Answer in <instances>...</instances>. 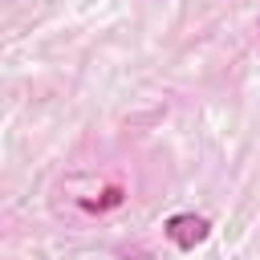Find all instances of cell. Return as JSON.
Instances as JSON below:
<instances>
[{
  "instance_id": "cell-1",
  "label": "cell",
  "mask_w": 260,
  "mask_h": 260,
  "mask_svg": "<svg viewBox=\"0 0 260 260\" xmlns=\"http://www.w3.org/2000/svg\"><path fill=\"white\" fill-rule=\"evenodd\" d=\"M162 236L179 248V252H195L207 236H211V219L207 215H195V211H179L162 223Z\"/></svg>"
},
{
  "instance_id": "cell-2",
  "label": "cell",
  "mask_w": 260,
  "mask_h": 260,
  "mask_svg": "<svg viewBox=\"0 0 260 260\" xmlns=\"http://www.w3.org/2000/svg\"><path fill=\"white\" fill-rule=\"evenodd\" d=\"M118 203H122V187H110L102 199H81L85 211H106V207H118Z\"/></svg>"
}]
</instances>
